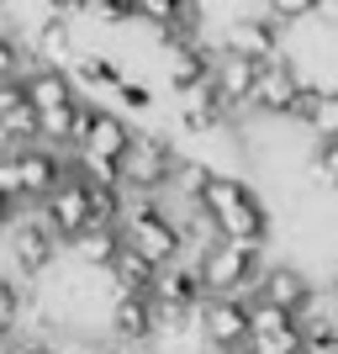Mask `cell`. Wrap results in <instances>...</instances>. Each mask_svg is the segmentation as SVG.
Listing matches in <instances>:
<instances>
[{"instance_id": "obj_10", "label": "cell", "mask_w": 338, "mask_h": 354, "mask_svg": "<svg viewBox=\"0 0 338 354\" xmlns=\"http://www.w3.org/2000/svg\"><path fill=\"white\" fill-rule=\"evenodd\" d=\"M212 59L217 53H206L201 37H175V43H164V80L169 90H191V85H206L212 80Z\"/></svg>"}, {"instance_id": "obj_28", "label": "cell", "mask_w": 338, "mask_h": 354, "mask_svg": "<svg viewBox=\"0 0 338 354\" xmlns=\"http://www.w3.org/2000/svg\"><path fill=\"white\" fill-rule=\"evenodd\" d=\"M265 6H275V0H265Z\"/></svg>"}, {"instance_id": "obj_5", "label": "cell", "mask_w": 338, "mask_h": 354, "mask_svg": "<svg viewBox=\"0 0 338 354\" xmlns=\"http://www.w3.org/2000/svg\"><path fill=\"white\" fill-rule=\"evenodd\" d=\"M296 95H301V69L280 53V59H265V64H259V80H254L249 111H259V117H291Z\"/></svg>"}, {"instance_id": "obj_15", "label": "cell", "mask_w": 338, "mask_h": 354, "mask_svg": "<svg viewBox=\"0 0 338 354\" xmlns=\"http://www.w3.org/2000/svg\"><path fill=\"white\" fill-rule=\"evenodd\" d=\"M32 53L48 64H74V21L43 11V21L32 27Z\"/></svg>"}, {"instance_id": "obj_6", "label": "cell", "mask_w": 338, "mask_h": 354, "mask_svg": "<svg viewBox=\"0 0 338 354\" xmlns=\"http://www.w3.org/2000/svg\"><path fill=\"white\" fill-rule=\"evenodd\" d=\"M159 333V317H153V291H117L106 301V339L122 344H148Z\"/></svg>"}, {"instance_id": "obj_1", "label": "cell", "mask_w": 338, "mask_h": 354, "mask_svg": "<svg viewBox=\"0 0 338 354\" xmlns=\"http://www.w3.org/2000/svg\"><path fill=\"white\" fill-rule=\"evenodd\" d=\"M201 207L212 212L222 238H243V243H265L270 238V207L259 201V191H254L249 180L227 175V169H217V175L206 180Z\"/></svg>"}, {"instance_id": "obj_27", "label": "cell", "mask_w": 338, "mask_h": 354, "mask_svg": "<svg viewBox=\"0 0 338 354\" xmlns=\"http://www.w3.org/2000/svg\"><path fill=\"white\" fill-rule=\"evenodd\" d=\"M328 291H333V296H338V270H333V281H328Z\"/></svg>"}, {"instance_id": "obj_24", "label": "cell", "mask_w": 338, "mask_h": 354, "mask_svg": "<svg viewBox=\"0 0 338 354\" xmlns=\"http://www.w3.org/2000/svg\"><path fill=\"white\" fill-rule=\"evenodd\" d=\"M312 21H323L328 32H338V0H317V11H312Z\"/></svg>"}, {"instance_id": "obj_20", "label": "cell", "mask_w": 338, "mask_h": 354, "mask_svg": "<svg viewBox=\"0 0 338 354\" xmlns=\"http://www.w3.org/2000/svg\"><path fill=\"white\" fill-rule=\"evenodd\" d=\"M217 175L212 164H201V159H185L180 153V164H175V180H169V191L175 196H191V201H201V191H206V180Z\"/></svg>"}, {"instance_id": "obj_4", "label": "cell", "mask_w": 338, "mask_h": 354, "mask_svg": "<svg viewBox=\"0 0 338 354\" xmlns=\"http://www.w3.org/2000/svg\"><path fill=\"white\" fill-rule=\"evenodd\" d=\"M201 328H206V344L217 354H233L254 339V307L249 296H206L201 307Z\"/></svg>"}, {"instance_id": "obj_21", "label": "cell", "mask_w": 338, "mask_h": 354, "mask_svg": "<svg viewBox=\"0 0 338 354\" xmlns=\"http://www.w3.org/2000/svg\"><path fill=\"white\" fill-rule=\"evenodd\" d=\"M312 175H317V185L338 191V133L317 138V148H312Z\"/></svg>"}, {"instance_id": "obj_23", "label": "cell", "mask_w": 338, "mask_h": 354, "mask_svg": "<svg viewBox=\"0 0 338 354\" xmlns=\"http://www.w3.org/2000/svg\"><path fill=\"white\" fill-rule=\"evenodd\" d=\"M312 138H323V133H338V85L323 95V106H317V117H312V127H307Z\"/></svg>"}, {"instance_id": "obj_22", "label": "cell", "mask_w": 338, "mask_h": 354, "mask_svg": "<svg viewBox=\"0 0 338 354\" xmlns=\"http://www.w3.org/2000/svg\"><path fill=\"white\" fill-rule=\"evenodd\" d=\"M111 95H117L122 106H133V111H148V106H153V90H148L143 80H127V74L111 85Z\"/></svg>"}, {"instance_id": "obj_12", "label": "cell", "mask_w": 338, "mask_h": 354, "mask_svg": "<svg viewBox=\"0 0 338 354\" xmlns=\"http://www.w3.org/2000/svg\"><path fill=\"white\" fill-rule=\"evenodd\" d=\"M27 95H32V106L37 111H53V106H69V101H79V80L69 74V64H48V59H37L27 74Z\"/></svg>"}, {"instance_id": "obj_16", "label": "cell", "mask_w": 338, "mask_h": 354, "mask_svg": "<svg viewBox=\"0 0 338 354\" xmlns=\"http://www.w3.org/2000/svg\"><path fill=\"white\" fill-rule=\"evenodd\" d=\"M106 275H111V286H117V291H153V281H159V265H153L148 254H138L133 243H122V254L106 265Z\"/></svg>"}, {"instance_id": "obj_11", "label": "cell", "mask_w": 338, "mask_h": 354, "mask_svg": "<svg viewBox=\"0 0 338 354\" xmlns=\"http://www.w3.org/2000/svg\"><path fill=\"white\" fill-rule=\"evenodd\" d=\"M259 64H265V59H249V53H238V48H217V59H212V85H217L238 111H249Z\"/></svg>"}, {"instance_id": "obj_7", "label": "cell", "mask_w": 338, "mask_h": 354, "mask_svg": "<svg viewBox=\"0 0 338 354\" xmlns=\"http://www.w3.org/2000/svg\"><path fill=\"white\" fill-rule=\"evenodd\" d=\"M16 164H21V185H27V201H48L59 191V180L69 175V153L53 143H27L16 148Z\"/></svg>"}, {"instance_id": "obj_18", "label": "cell", "mask_w": 338, "mask_h": 354, "mask_svg": "<svg viewBox=\"0 0 338 354\" xmlns=\"http://www.w3.org/2000/svg\"><path fill=\"white\" fill-rule=\"evenodd\" d=\"M32 64H37V53H32V37H21V32L0 16V80H16V74H27Z\"/></svg>"}, {"instance_id": "obj_19", "label": "cell", "mask_w": 338, "mask_h": 354, "mask_svg": "<svg viewBox=\"0 0 338 354\" xmlns=\"http://www.w3.org/2000/svg\"><path fill=\"white\" fill-rule=\"evenodd\" d=\"M69 74L79 80V85H101V90H111L122 80V69L106 59V53H79V59L69 64Z\"/></svg>"}, {"instance_id": "obj_13", "label": "cell", "mask_w": 338, "mask_h": 354, "mask_svg": "<svg viewBox=\"0 0 338 354\" xmlns=\"http://www.w3.org/2000/svg\"><path fill=\"white\" fill-rule=\"evenodd\" d=\"M122 243H127V238H122V222H90L85 233L69 238V259L85 265V270H106L122 254Z\"/></svg>"}, {"instance_id": "obj_2", "label": "cell", "mask_w": 338, "mask_h": 354, "mask_svg": "<svg viewBox=\"0 0 338 354\" xmlns=\"http://www.w3.org/2000/svg\"><path fill=\"white\" fill-rule=\"evenodd\" d=\"M206 291L212 296H254L265 281V243H243V238H222L206 254Z\"/></svg>"}, {"instance_id": "obj_17", "label": "cell", "mask_w": 338, "mask_h": 354, "mask_svg": "<svg viewBox=\"0 0 338 354\" xmlns=\"http://www.w3.org/2000/svg\"><path fill=\"white\" fill-rule=\"evenodd\" d=\"M133 122L117 117V111H106V106H95V117H90V138L79 148H101V153H111V159H122L127 153V143H133Z\"/></svg>"}, {"instance_id": "obj_9", "label": "cell", "mask_w": 338, "mask_h": 354, "mask_svg": "<svg viewBox=\"0 0 338 354\" xmlns=\"http://www.w3.org/2000/svg\"><path fill=\"white\" fill-rule=\"evenodd\" d=\"M222 48H238L249 59H280V21L270 11H249V16H233L222 27Z\"/></svg>"}, {"instance_id": "obj_14", "label": "cell", "mask_w": 338, "mask_h": 354, "mask_svg": "<svg viewBox=\"0 0 338 354\" xmlns=\"http://www.w3.org/2000/svg\"><path fill=\"white\" fill-rule=\"evenodd\" d=\"M317 291L312 286V275L301 265H291V259H275V265L265 270V281H259V291L254 296H265V301H280V307H291V312H301V301Z\"/></svg>"}, {"instance_id": "obj_3", "label": "cell", "mask_w": 338, "mask_h": 354, "mask_svg": "<svg viewBox=\"0 0 338 354\" xmlns=\"http://www.w3.org/2000/svg\"><path fill=\"white\" fill-rule=\"evenodd\" d=\"M175 164H180V148L169 143V138L138 127L133 143H127V153H122V191H143V196L169 191Z\"/></svg>"}, {"instance_id": "obj_8", "label": "cell", "mask_w": 338, "mask_h": 354, "mask_svg": "<svg viewBox=\"0 0 338 354\" xmlns=\"http://www.w3.org/2000/svg\"><path fill=\"white\" fill-rule=\"evenodd\" d=\"M43 207L53 212V222H59V233H64V243H69L74 233H85L90 222H95V212H90V180L79 175V169H74V164H69V175L59 180V191L48 196Z\"/></svg>"}, {"instance_id": "obj_25", "label": "cell", "mask_w": 338, "mask_h": 354, "mask_svg": "<svg viewBox=\"0 0 338 354\" xmlns=\"http://www.w3.org/2000/svg\"><path fill=\"white\" fill-rule=\"evenodd\" d=\"M16 217H21V201H16V196H6V191H0V233H6V227H11Z\"/></svg>"}, {"instance_id": "obj_26", "label": "cell", "mask_w": 338, "mask_h": 354, "mask_svg": "<svg viewBox=\"0 0 338 354\" xmlns=\"http://www.w3.org/2000/svg\"><path fill=\"white\" fill-rule=\"evenodd\" d=\"M233 354H265V349H259V344L249 339V344H243V349H233Z\"/></svg>"}]
</instances>
